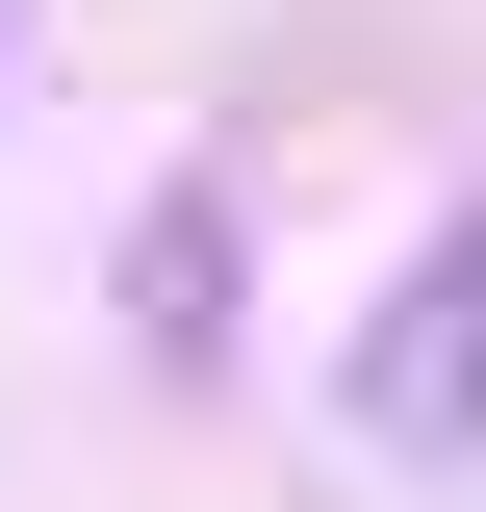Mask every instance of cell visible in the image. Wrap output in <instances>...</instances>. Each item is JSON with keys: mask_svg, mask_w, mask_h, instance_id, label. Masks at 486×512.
Here are the masks:
<instances>
[{"mask_svg": "<svg viewBox=\"0 0 486 512\" xmlns=\"http://www.w3.org/2000/svg\"><path fill=\"white\" fill-rule=\"evenodd\" d=\"M359 410H384L410 461H461V436H486V231H435V256H410V333L359 359Z\"/></svg>", "mask_w": 486, "mask_h": 512, "instance_id": "6da1fadb", "label": "cell"}]
</instances>
